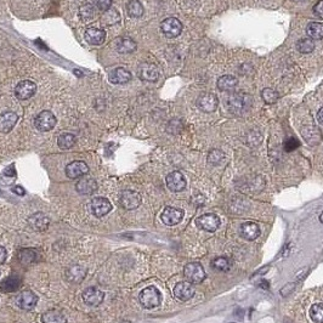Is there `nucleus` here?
I'll use <instances>...</instances> for the list:
<instances>
[{
  "mask_svg": "<svg viewBox=\"0 0 323 323\" xmlns=\"http://www.w3.org/2000/svg\"><path fill=\"white\" fill-rule=\"evenodd\" d=\"M13 192L19 194V196H25L26 191L22 186H15V187H13Z\"/></svg>",
  "mask_w": 323,
  "mask_h": 323,
  "instance_id": "79ce46f5",
  "label": "nucleus"
},
{
  "mask_svg": "<svg viewBox=\"0 0 323 323\" xmlns=\"http://www.w3.org/2000/svg\"><path fill=\"white\" fill-rule=\"evenodd\" d=\"M310 316L313 323H323V304H315L310 310Z\"/></svg>",
  "mask_w": 323,
  "mask_h": 323,
  "instance_id": "c9c22d12",
  "label": "nucleus"
},
{
  "mask_svg": "<svg viewBox=\"0 0 323 323\" xmlns=\"http://www.w3.org/2000/svg\"><path fill=\"white\" fill-rule=\"evenodd\" d=\"M136 43L131 38L121 37L116 40V50L119 53H131L136 50Z\"/></svg>",
  "mask_w": 323,
  "mask_h": 323,
  "instance_id": "b1692460",
  "label": "nucleus"
},
{
  "mask_svg": "<svg viewBox=\"0 0 323 323\" xmlns=\"http://www.w3.org/2000/svg\"><path fill=\"white\" fill-rule=\"evenodd\" d=\"M109 79L112 84H127L131 80V73L127 68L117 67L110 72Z\"/></svg>",
  "mask_w": 323,
  "mask_h": 323,
  "instance_id": "6ab92c4d",
  "label": "nucleus"
},
{
  "mask_svg": "<svg viewBox=\"0 0 323 323\" xmlns=\"http://www.w3.org/2000/svg\"><path fill=\"white\" fill-rule=\"evenodd\" d=\"M37 303H38V297L32 291L22 292L20 294L19 299H17V304H19V306L22 310H26V311L34 309Z\"/></svg>",
  "mask_w": 323,
  "mask_h": 323,
  "instance_id": "412c9836",
  "label": "nucleus"
},
{
  "mask_svg": "<svg viewBox=\"0 0 323 323\" xmlns=\"http://www.w3.org/2000/svg\"><path fill=\"white\" fill-rule=\"evenodd\" d=\"M20 286H21L20 278L16 276H11V277H8L7 280L0 285V289L5 293H10V292H15L16 289H19Z\"/></svg>",
  "mask_w": 323,
  "mask_h": 323,
  "instance_id": "2f4dec72",
  "label": "nucleus"
},
{
  "mask_svg": "<svg viewBox=\"0 0 323 323\" xmlns=\"http://www.w3.org/2000/svg\"><path fill=\"white\" fill-rule=\"evenodd\" d=\"M50 219L44 213H34L28 218V225L34 231H44L49 227Z\"/></svg>",
  "mask_w": 323,
  "mask_h": 323,
  "instance_id": "aec40b11",
  "label": "nucleus"
},
{
  "mask_svg": "<svg viewBox=\"0 0 323 323\" xmlns=\"http://www.w3.org/2000/svg\"><path fill=\"white\" fill-rule=\"evenodd\" d=\"M166 182L172 192H181L186 187V179L180 172H172L167 175Z\"/></svg>",
  "mask_w": 323,
  "mask_h": 323,
  "instance_id": "ddd939ff",
  "label": "nucleus"
},
{
  "mask_svg": "<svg viewBox=\"0 0 323 323\" xmlns=\"http://www.w3.org/2000/svg\"><path fill=\"white\" fill-rule=\"evenodd\" d=\"M76 141H77L76 136L70 133H64L58 137V145L61 149L72 148L74 145H76Z\"/></svg>",
  "mask_w": 323,
  "mask_h": 323,
  "instance_id": "7c9ffc66",
  "label": "nucleus"
},
{
  "mask_svg": "<svg viewBox=\"0 0 323 323\" xmlns=\"http://www.w3.org/2000/svg\"><path fill=\"white\" fill-rule=\"evenodd\" d=\"M104 294L96 287H89L83 293V300L85 304L90 305V306H97L103 301Z\"/></svg>",
  "mask_w": 323,
  "mask_h": 323,
  "instance_id": "dca6fc26",
  "label": "nucleus"
},
{
  "mask_svg": "<svg viewBox=\"0 0 323 323\" xmlns=\"http://www.w3.org/2000/svg\"><path fill=\"white\" fill-rule=\"evenodd\" d=\"M261 97L266 103L271 104V103L276 102V101L278 100V97H280V95H278V92L276 90H274V89L266 88L261 91Z\"/></svg>",
  "mask_w": 323,
  "mask_h": 323,
  "instance_id": "e433bc0d",
  "label": "nucleus"
},
{
  "mask_svg": "<svg viewBox=\"0 0 323 323\" xmlns=\"http://www.w3.org/2000/svg\"><path fill=\"white\" fill-rule=\"evenodd\" d=\"M137 76L143 82L153 83L157 82L158 78H159V70H158V67L155 65L145 62V64L140 65L139 68H137Z\"/></svg>",
  "mask_w": 323,
  "mask_h": 323,
  "instance_id": "0eeeda50",
  "label": "nucleus"
},
{
  "mask_svg": "<svg viewBox=\"0 0 323 323\" xmlns=\"http://www.w3.org/2000/svg\"><path fill=\"white\" fill-rule=\"evenodd\" d=\"M8 256V252L4 247L0 246V264H4L5 260H7Z\"/></svg>",
  "mask_w": 323,
  "mask_h": 323,
  "instance_id": "a19ab883",
  "label": "nucleus"
},
{
  "mask_svg": "<svg viewBox=\"0 0 323 323\" xmlns=\"http://www.w3.org/2000/svg\"><path fill=\"white\" fill-rule=\"evenodd\" d=\"M285 149L286 151L291 152V151H294L295 148H298L299 146H300V142L298 141L295 137H289V139H287L285 141Z\"/></svg>",
  "mask_w": 323,
  "mask_h": 323,
  "instance_id": "4c0bfd02",
  "label": "nucleus"
},
{
  "mask_svg": "<svg viewBox=\"0 0 323 323\" xmlns=\"http://www.w3.org/2000/svg\"><path fill=\"white\" fill-rule=\"evenodd\" d=\"M95 2V5H96L97 9H100V10H109V9L111 8V5H112L113 0H94Z\"/></svg>",
  "mask_w": 323,
  "mask_h": 323,
  "instance_id": "58836bf2",
  "label": "nucleus"
},
{
  "mask_svg": "<svg viewBox=\"0 0 323 323\" xmlns=\"http://www.w3.org/2000/svg\"><path fill=\"white\" fill-rule=\"evenodd\" d=\"M85 274H86V270L83 267V266L74 265L68 268L67 272H66V277H67V280L70 281V282L78 283L84 278Z\"/></svg>",
  "mask_w": 323,
  "mask_h": 323,
  "instance_id": "a878e982",
  "label": "nucleus"
},
{
  "mask_svg": "<svg viewBox=\"0 0 323 323\" xmlns=\"http://www.w3.org/2000/svg\"><path fill=\"white\" fill-rule=\"evenodd\" d=\"M140 303L145 309H154L159 306L162 303V294L153 286H149L147 288L142 289L139 295Z\"/></svg>",
  "mask_w": 323,
  "mask_h": 323,
  "instance_id": "f03ea898",
  "label": "nucleus"
},
{
  "mask_svg": "<svg viewBox=\"0 0 323 323\" xmlns=\"http://www.w3.org/2000/svg\"><path fill=\"white\" fill-rule=\"evenodd\" d=\"M37 91V85L32 80H22L15 88V96L19 100H28Z\"/></svg>",
  "mask_w": 323,
  "mask_h": 323,
  "instance_id": "9d476101",
  "label": "nucleus"
},
{
  "mask_svg": "<svg viewBox=\"0 0 323 323\" xmlns=\"http://www.w3.org/2000/svg\"><path fill=\"white\" fill-rule=\"evenodd\" d=\"M319 221H321V223H323V213L321 214V217H319Z\"/></svg>",
  "mask_w": 323,
  "mask_h": 323,
  "instance_id": "c03bdc74",
  "label": "nucleus"
},
{
  "mask_svg": "<svg viewBox=\"0 0 323 323\" xmlns=\"http://www.w3.org/2000/svg\"><path fill=\"white\" fill-rule=\"evenodd\" d=\"M85 39L91 45H101L106 40V31L96 27H89L85 31Z\"/></svg>",
  "mask_w": 323,
  "mask_h": 323,
  "instance_id": "a211bd4d",
  "label": "nucleus"
},
{
  "mask_svg": "<svg viewBox=\"0 0 323 323\" xmlns=\"http://www.w3.org/2000/svg\"><path fill=\"white\" fill-rule=\"evenodd\" d=\"M160 218H162V221L164 223V225L167 226L178 225L179 223H181L182 218H184V210L179 208H174V207H167L163 210V213H162Z\"/></svg>",
  "mask_w": 323,
  "mask_h": 323,
  "instance_id": "9b49d317",
  "label": "nucleus"
},
{
  "mask_svg": "<svg viewBox=\"0 0 323 323\" xmlns=\"http://www.w3.org/2000/svg\"><path fill=\"white\" fill-rule=\"evenodd\" d=\"M221 221L220 218L215 214H204L202 217H199L196 220V225L199 227L200 230L207 232H215L219 229Z\"/></svg>",
  "mask_w": 323,
  "mask_h": 323,
  "instance_id": "6e6552de",
  "label": "nucleus"
},
{
  "mask_svg": "<svg viewBox=\"0 0 323 323\" xmlns=\"http://www.w3.org/2000/svg\"><path fill=\"white\" fill-rule=\"evenodd\" d=\"M160 29L167 38H176L181 34L182 23L176 17H168L160 23Z\"/></svg>",
  "mask_w": 323,
  "mask_h": 323,
  "instance_id": "423d86ee",
  "label": "nucleus"
},
{
  "mask_svg": "<svg viewBox=\"0 0 323 323\" xmlns=\"http://www.w3.org/2000/svg\"><path fill=\"white\" fill-rule=\"evenodd\" d=\"M56 123L58 119L51 111H41L34 119V125L39 131H50L55 128Z\"/></svg>",
  "mask_w": 323,
  "mask_h": 323,
  "instance_id": "20e7f679",
  "label": "nucleus"
},
{
  "mask_svg": "<svg viewBox=\"0 0 323 323\" xmlns=\"http://www.w3.org/2000/svg\"><path fill=\"white\" fill-rule=\"evenodd\" d=\"M91 214L96 218H102L112 210V204L104 197H95L90 202Z\"/></svg>",
  "mask_w": 323,
  "mask_h": 323,
  "instance_id": "1a4fd4ad",
  "label": "nucleus"
},
{
  "mask_svg": "<svg viewBox=\"0 0 323 323\" xmlns=\"http://www.w3.org/2000/svg\"><path fill=\"white\" fill-rule=\"evenodd\" d=\"M306 33L309 38L312 40H318L323 38V23L321 22H310L306 27Z\"/></svg>",
  "mask_w": 323,
  "mask_h": 323,
  "instance_id": "c85d7f7f",
  "label": "nucleus"
},
{
  "mask_svg": "<svg viewBox=\"0 0 323 323\" xmlns=\"http://www.w3.org/2000/svg\"><path fill=\"white\" fill-rule=\"evenodd\" d=\"M89 173V167L85 162L83 160H74L66 167V175L67 178L79 179L82 176H85Z\"/></svg>",
  "mask_w": 323,
  "mask_h": 323,
  "instance_id": "f8f14e48",
  "label": "nucleus"
},
{
  "mask_svg": "<svg viewBox=\"0 0 323 323\" xmlns=\"http://www.w3.org/2000/svg\"><path fill=\"white\" fill-rule=\"evenodd\" d=\"M127 13L133 19H139L143 15V7L139 0H130L127 4Z\"/></svg>",
  "mask_w": 323,
  "mask_h": 323,
  "instance_id": "c756f323",
  "label": "nucleus"
},
{
  "mask_svg": "<svg viewBox=\"0 0 323 323\" xmlns=\"http://www.w3.org/2000/svg\"><path fill=\"white\" fill-rule=\"evenodd\" d=\"M119 204L127 210H133L141 204V196L139 192L133 190L122 191V193L119 194Z\"/></svg>",
  "mask_w": 323,
  "mask_h": 323,
  "instance_id": "39448f33",
  "label": "nucleus"
},
{
  "mask_svg": "<svg viewBox=\"0 0 323 323\" xmlns=\"http://www.w3.org/2000/svg\"><path fill=\"white\" fill-rule=\"evenodd\" d=\"M79 16L80 19L85 22L94 20L95 17V7L90 3H85L79 8Z\"/></svg>",
  "mask_w": 323,
  "mask_h": 323,
  "instance_id": "473e14b6",
  "label": "nucleus"
},
{
  "mask_svg": "<svg viewBox=\"0 0 323 323\" xmlns=\"http://www.w3.org/2000/svg\"><path fill=\"white\" fill-rule=\"evenodd\" d=\"M313 14L316 15L317 17H323V0H319L318 3L313 7Z\"/></svg>",
  "mask_w": 323,
  "mask_h": 323,
  "instance_id": "ea45409f",
  "label": "nucleus"
},
{
  "mask_svg": "<svg viewBox=\"0 0 323 323\" xmlns=\"http://www.w3.org/2000/svg\"><path fill=\"white\" fill-rule=\"evenodd\" d=\"M184 276L192 285H199L205 280V271L198 262H190L185 266Z\"/></svg>",
  "mask_w": 323,
  "mask_h": 323,
  "instance_id": "7ed1b4c3",
  "label": "nucleus"
},
{
  "mask_svg": "<svg viewBox=\"0 0 323 323\" xmlns=\"http://www.w3.org/2000/svg\"><path fill=\"white\" fill-rule=\"evenodd\" d=\"M260 227L258 224L252 223V221H247V223L242 224L241 230H239V233L244 239L247 241H254L260 236Z\"/></svg>",
  "mask_w": 323,
  "mask_h": 323,
  "instance_id": "4be33fe9",
  "label": "nucleus"
},
{
  "mask_svg": "<svg viewBox=\"0 0 323 323\" xmlns=\"http://www.w3.org/2000/svg\"><path fill=\"white\" fill-rule=\"evenodd\" d=\"M237 84H238L237 78L233 77V76H230V74H227V76L220 77L219 79H218V82H217L218 89H219L220 91H232V90H235Z\"/></svg>",
  "mask_w": 323,
  "mask_h": 323,
  "instance_id": "393cba45",
  "label": "nucleus"
},
{
  "mask_svg": "<svg viewBox=\"0 0 323 323\" xmlns=\"http://www.w3.org/2000/svg\"><path fill=\"white\" fill-rule=\"evenodd\" d=\"M317 119H318V122L323 125V107L322 109H319L318 113H317Z\"/></svg>",
  "mask_w": 323,
  "mask_h": 323,
  "instance_id": "37998d69",
  "label": "nucleus"
},
{
  "mask_svg": "<svg viewBox=\"0 0 323 323\" xmlns=\"http://www.w3.org/2000/svg\"><path fill=\"white\" fill-rule=\"evenodd\" d=\"M211 267L219 272H227L231 268V261L226 256H219L211 261Z\"/></svg>",
  "mask_w": 323,
  "mask_h": 323,
  "instance_id": "72a5a7b5",
  "label": "nucleus"
},
{
  "mask_svg": "<svg viewBox=\"0 0 323 323\" xmlns=\"http://www.w3.org/2000/svg\"><path fill=\"white\" fill-rule=\"evenodd\" d=\"M174 295L179 300L187 301L193 298L194 295V287L191 282L185 281V282H179L174 287Z\"/></svg>",
  "mask_w": 323,
  "mask_h": 323,
  "instance_id": "2eb2a0df",
  "label": "nucleus"
},
{
  "mask_svg": "<svg viewBox=\"0 0 323 323\" xmlns=\"http://www.w3.org/2000/svg\"><path fill=\"white\" fill-rule=\"evenodd\" d=\"M225 104L230 113L235 116H242L248 112L252 106V97L243 91H235L225 98Z\"/></svg>",
  "mask_w": 323,
  "mask_h": 323,
  "instance_id": "f257e3e1",
  "label": "nucleus"
},
{
  "mask_svg": "<svg viewBox=\"0 0 323 323\" xmlns=\"http://www.w3.org/2000/svg\"><path fill=\"white\" fill-rule=\"evenodd\" d=\"M297 50L301 53H310L315 50V43L311 38H303L298 40Z\"/></svg>",
  "mask_w": 323,
  "mask_h": 323,
  "instance_id": "f704fd0d",
  "label": "nucleus"
},
{
  "mask_svg": "<svg viewBox=\"0 0 323 323\" xmlns=\"http://www.w3.org/2000/svg\"><path fill=\"white\" fill-rule=\"evenodd\" d=\"M17 122H19V116L15 112H11V111L0 115V134L10 133Z\"/></svg>",
  "mask_w": 323,
  "mask_h": 323,
  "instance_id": "f3484780",
  "label": "nucleus"
},
{
  "mask_svg": "<svg viewBox=\"0 0 323 323\" xmlns=\"http://www.w3.org/2000/svg\"><path fill=\"white\" fill-rule=\"evenodd\" d=\"M121 21V15L116 9H109L104 11V14L101 16V23L102 26H113Z\"/></svg>",
  "mask_w": 323,
  "mask_h": 323,
  "instance_id": "cd10ccee",
  "label": "nucleus"
},
{
  "mask_svg": "<svg viewBox=\"0 0 323 323\" xmlns=\"http://www.w3.org/2000/svg\"><path fill=\"white\" fill-rule=\"evenodd\" d=\"M218 104H219V100L211 92H207V94L200 95L197 100V107L203 112H214L218 109Z\"/></svg>",
  "mask_w": 323,
  "mask_h": 323,
  "instance_id": "4468645a",
  "label": "nucleus"
},
{
  "mask_svg": "<svg viewBox=\"0 0 323 323\" xmlns=\"http://www.w3.org/2000/svg\"><path fill=\"white\" fill-rule=\"evenodd\" d=\"M41 322L43 323H67V317L64 313L56 310L46 311L41 315Z\"/></svg>",
  "mask_w": 323,
  "mask_h": 323,
  "instance_id": "bb28decb",
  "label": "nucleus"
},
{
  "mask_svg": "<svg viewBox=\"0 0 323 323\" xmlns=\"http://www.w3.org/2000/svg\"><path fill=\"white\" fill-rule=\"evenodd\" d=\"M76 188L80 194H92L97 190V182L92 178H83L77 182Z\"/></svg>",
  "mask_w": 323,
  "mask_h": 323,
  "instance_id": "5701e85b",
  "label": "nucleus"
}]
</instances>
